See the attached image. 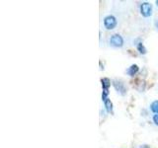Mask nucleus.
<instances>
[{
	"mask_svg": "<svg viewBox=\"0 0 158 148\" xmlns=\"http://www.w3.org/2000/svg\"><path fill=\"white\" fill-rule=\"evenodd\" d=\"M109 43H110L111 47L115 48H121L125 43V39L120 34H114L109 38Z\"/></svg>",
	"mask_w": 158,
	"mask_h": 148,
	"instance_id": "f257e3e1",
	"label": "nucleus"
},
{
	"mask_svg": "<svg viewBox=\"0 0 158 148\" xmlns=\"http://www.w3.org/2000/svg\"><path fill=\"white\" fill-rule=\"evenodd\" d=\"M103 25H104V28L106 30H114L118 25V20L117 18L114 16V15H107V16L103 19Z\"/></svg>",
	"mask_w": 158,
	"mask_h": 148,
	"instance_id": "f03ea898",
	"label": "nucleus"
},
{
	"mask_svg": "<svg viewBox=\"0 0 158 148\" xmlns=\"http://www.w3.org/2000/svg\"><path fill=\"white\" fill-rule=\"evenodd\" d=\"M154 26H155V28L158 30V18L155 20V21H154Z\"/></svg>",
	"mask_w": 158,
	"mask_h": 148,
	"instance_id": "f8f14e48",
	"label": "nucleus"
},
{
	"mask_svg": "<svg viewBox=\"0 0 158 148\" xmlns=\"http://www.w3.org/2000/svg\"><path fill=\"white\" fill-rule=\"evenodd\" d=\"M104 103V107H105V110L107 111V113H113V103L111 101V99H107V100L105 102H103Z\"/></svg>",
	"mask_w": 158,
	"mask_h": 148,
	"instance_id": "6e6552de",
	"label": "nucleus"
},
{
	"mask_svg": "<svg viewBox=\"0 0 158 148\" xmlns=\"http://www.w3.org/2000/svg\"><path fill=\"white\" fill-rule=\"evenodd\" d=\"M149 109H150V111H151L153 113H154V115L158 113V100L153 101V102L150 104Z\"/></svg>",
	"mask_w": 158,
	"mask_h": 148,
	"instance_id": "1a4fd4ad",
	"label": "nucleus"
},
{
	"mask_svg": "<svg viewBox=\"0 0 158 148\" xmlns=\"http://www.w3.org/2000/svg\"><path fill=\"white\" fill-rule=\"evenodd\" d=\"M138 72H139V66H138L137 64H131V65L126 70V73L127 74V75L131 76V77L136 75Z\"/></svg>",
	"mask_w": 158,
	"mask_h": 148,
	"instance_id": "39448f33",
	"label": "nucleus"
},
{
	"mask_svg": "<svg viewBox=\"0 0 158 148\" xmlns=\"http://www.w3.org/2000/svg\"><path fill=\"white\" fill-rule=\"evenodd\" d=\"M152 121H153V123H154L156 126H158V113L152 116Z\"/></svg>",
	"mask_w": 158,
	"mask_h": 148,
	"instance_id": "9b49d317",
	"label": "nucleus"
},
{
	"mask_svg": "<svg viewBox=\"0 0 158 148\" xmlns=\"http://www.w3.org/2000/svg\"><path fill=\"white\" fill-rule=\"evenodd\" d=\"M135 47H136V49H137V51L139 52L140 54H142V56H144V54L147 53V49L145 47V46L143 44V43L141 41H139L138 43H135Z\"/></svg>",
	"mask_w": 158,
	"mask_h": 148,
	"instance_id": "423d86ee",
	"label": "nucleus"
},
{
	"mask_svg": "<svg viewBox=\"0 0 158 148\" xmlns=\"http://www.w3.org/2000/svg\"><path fill=\"white\" fill-rule=\"evenodd\" d=\"M112 85L113 87L115 88V90L120 94L121 96H125L127 95V89L125 85V83L121 80H118V79H114L112 81Z\"/></svg>",
	"mask_w": 158,
	"mask_h": 148,
	"instance_id": "20e7f679",
	"label": "nucleus"
},
{
	"mask_svg": "<svg viewBox=\"0 0 158 148\" xmlns=\"http://www.w3.org/2000/svg\"><path fill=\"white\" fill-rule=\"evenodd\" d=\"M111 80L107 77H104L101 79V85H102V90H109V88L111 86Z\"/></svg>",
	"mask_w": 158,
	"mask_h": 148,
	"instance_id": "0eeeda50",
	"label": "nucleus"
},
{
	"mask_svg": "<svg viewBox=\"0 0 158 148\" xmlns=\"http://www.w3.org/2000/svg\"><path fill=\"white\" fill-rule=\"evenodd\" d=\"M109 94H110L109 90H103L102 91V101L103 102H105L107 99H109Z\"/></svg>",
	"mask_w": 158,
	"mask_h": 148,
	"instance_id": "9d476101",
	"label": "nucleus"
},
{
	"mask_svg": "<svg viewBox=\"0 0 158 148\" xmlns=\"http://www.w3.org/2000/svg\"><path fill=\"white\" fill-rule=\"evenodd\" d=\"M139 12L141 14L142 17L144 18H148L150 17L152 15V12H153V8H152V4L149 3V2H142L139 6Z\"/></svg>",
	"mask_w": 158,
	"mask_h": 148,
	"instance_id": "7ed1b4c3",
	"label": "nucleus"
},
{
	"mask_svg": "<svg viewBox=\"0 0 158 148\" xmlns=\"http://www.w3.org/2000/svg\"><path fill=\"white\" fill-rule=\"evenodd\" d=\"M155 3H156V5L158 6V0H156V2H155Z\"/></svg>",
	"mask_w": 158,
	"mask_h": 148,
	"instance_id": "ddd939ff",
	"label": "nucleus"
}]
</instances>
